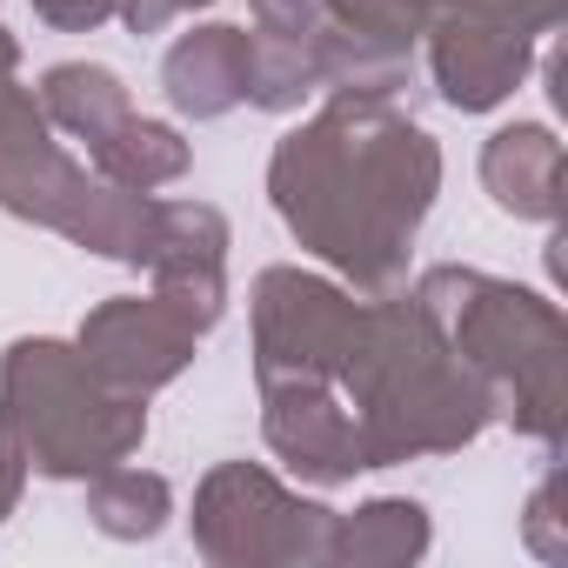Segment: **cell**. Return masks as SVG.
I'll return each mask as SVG.
<instances>
[{
  "label": "cell",
  "mask_w": 568,
  "mask_h": 568,
  "mask_svg": "<svg viewBox=\"0 0 568 568\" xmlns=\"http://www.w3.org/2000/svg\"><path fill=\"white\" fill-rule=\"evenodd\" d=\"M442 194V148L395 101L328 94L315 121L281 134L267 154V201L315 261L348 288L395 295L408 281L415 234Z\"/></svg>",
  "instance_id": "6da1fadb"
},
{
  "label": "cell",
  "mask_w": 568,
  "mask_h": 568,
  "mask_svg": "<svg viewBox=\"0 0 568 568\" xmlns=\"http://www.w3.org/2000/svg\"><path fill=\"white\" fill-rule=\"evenodd\" d=\"M335 388L355 408L368 468H395L415 455H455V448L481 442L495 422L488 388L455 362V348L408 302V288L362 302L355 342L335 368Z\"/></svg>",
  "instance_id": "7a4b0ae2"
},
{
  "label": "cell",
  "mask_w": 568,
  "mask_h": 568,
  "mask_svg": "<svg viewBox=\"0 0 568 568\" xmlns=\"http://www.w3.org/2000/svg\"><path fill=\"white\" fill-rule=\"evenodd\" d=\"M408 302L442 328L455 362L488 388L495 422H515L528 442L561 448L568 435V322L548 295L515 288L481 267H428Z\"/></svg>",
  "instance_id": "3957f363"
},
{
  "label": "cell",
  "mask_w": 568,
  "mask_h": 568,
  "mask_svg": "<svg viewBox=\"0 0 568 568\" xmlns=\"http://www.w3.org/2000/svg\"><path fill=\"white\" fill-rule=\"evenodd\" d=\"M0 435L28 475L94 481L148 442V395L108 388L74 342L21 335L0 355Z\"/></svg>",
  "instance_id": "277c9868"
},
{
  "label": "cell",
  "mask_w": 568,
  "mask_h": 568,
  "mask_svg": "<svg viewBox=\"0 0 568 568\" xmlns=\"http://www.w3.org/2000/svg\"><path fill=\"white\" fill-rule=\"evenodd\" d=\"M187 528L214 568H315L328 561L335 508L295 495L261 462H214L194 488Z\"/></svg>",
  "instance_id": "5b68a950"
},
{
  "label": "cell",
  "mask_w": 568,
  "mask_h": 568,
  "mask_svg": "<svg viewBox=\"0 0 568 568\" xmlns=\"http://www.w3.org/2000/svg\"><path fill=\"white\" fill-rule=\"evenodd\" d=\"M254 382H335L362 302L355 288L308 267H261L254 274Z\"/></svg>",
  "instance_id": "8992f818"
},
{
  "label": "cell",
  "mask_w": 568,
  "mask_h": 568,
  "mask_svg": "<svg viewBox=\"0 0 568 568\" xmlns=\"http://www.w3.org/2000/svg\"><path fill=\"white\" fill-rule=\"evenodd\" d=\"M81 362L108 382V388H128V395H154L168 382H181V368L194 362L201 348V328L168 302V295H114L101 302L81 335H74Z\"/></svg>",
  "instance_id": "52a82bcc"
},
{
  "label": "cell",
  "mask_w": 568,
  "mask_h": 568,
  "mask_svg": "<svg viewBox=\"0 0 568 568\" xmlns=\"http://www.w3.org/2000/svg\"><path fill=\"white\" fill-rule=\"evenodd\" d=\"M261 435L315 488H342V481L368 475L355 415H348L335 382H267L261 388Z\"/></svg>",
  "instance_id": "ba28073f"
},
{
  "label": "cell",
  "mask_w": 568,
  "mask_h": 568,
  "mask_svg": "<svg viewBox=\"0 0 568 568\" xmlns=\"http://www.w3.org/2000/svg\"><path fill=\"white\" fill-rule=\"evenodd\" d=\"M428 74L455 114H495L535 68V41L481 21V14H442L428 21Z\"/></svg>",
  "instance_id": "9c48e42d"
},
{
  "label": "cell",
  "mask_w": 568,
  "mask_h": 568,
  "mask_svg": "<svg viewBox=\"0 0 568 568\" xmlns=\"http://www.w3.org/2000/svg\"><path fill=\"white\" fill-rule=\"evenodd\" d=\"M161 88H168V108L187 121L234 114L247 101V28H227V21L187 28L161 61Z\"/></svg>",
  "instance_id": "30bf717a"
},
{
  "label": "cell",
  "mask_w": 568,
  "mask_h": 568,
  "mask_svg": "<svg viewBox=\"0 0 568 568\" xmlns=\"http://www.w3.org/2000/svg\"><path fill=\"white\" fill-rule=\"evenodd\" d=\"M481 187L515 221H561V141L541 121H508L481 148Z\"/></svg>",
  "instance_id": "8fae6325"
},
{
  "label": "cell",
  "mask_w": 568,
  "mask_h": 568,
  "mask_svg": "<svg viewBox=\"0 0 568 568\" xmlns=\"http://www.w3.org/2000/svg\"><path fill=\"white\" fill-rule=\"evenodd\" d=\"M435 541V521L408 495H375L355 515H335L328 528V561L335 568H408Z\"/></svg>",
  "instance_id": "7c38bea8"
},
{
  "label": "cell",
  "mask_w": 568,
  "mask_h": 568,
  "mask_svg": "<svg viewBox=\"0 0 568 568\" xmlns=\"http://www.w3.org/2000/svg\"><path fill=\"white\" fill-rule=\"evenodd\" d=\"M148 281H227V214L214 201H154Z\"/></svg>",
  "instance_id": "4fadbf2b"
},
{
  "label": "cell",
  "mask_w": 568,
  "mask_h": 568,
  "mask_svg": "<svg viewBox=\"0 0 568 568\" xmlns=\"http://www.w3.org/2000/svg\"><path fill=\"white\" fill-rule=\"evenodd\" d=\"M94 181H101V174H88L74 154H61L54 141H41V148H28L21 161L0 168V207H8L14 221H34V227L68 234V227L81 221Z\"/></svg>",
  "instance_id": "5bb4252c"
},
{
  "label": "cell",
  "mask_w": 568,
  "mask_h": 568,
  "mask_svg": "<svg viewBox=\"0 0 568 568\" xmlns=\"http://www.w3.org/2000/svg\"><path fill=\"white\" fill-rule=\"evenodd\" d=\"M315 48V74H322V94H348V101H395L415 74V48H395V41H375V34H355L342 21H322L308 34Z\"/></svg>",
  "instance_id": "9a60e30c"
},
{
  "label": "cell",
  "mask_w": 568,
  "mask_h": 568,
  "mask_svg": "<svg viewBox=\"0 0 568 568\" xmlns=\"http://www.w3.org/2000/svg\"><path fill=\"white\" fill-rule=\"evenodd\" d=\"M34 101H41L48 128H61V134H74V141H88V148H94L108 128H121V121L134 114L128 81H121L114 68H101V61H54V68L41 74Z\"/></svg>",
  "instance_id": "2e32d148"
},
{
  "label": "cell",
  "mask_w": 568,
  "mask_h": 568,
  "mask_svg": "<svg viewBox=\"0 0 568 568\" xmlns=\"http://www.w3.org/2000/svg\"><path fill=\"white\" fill-rule=\"evenodd\" d=\"M94 174L114 181V187H134V194H154L168 181H181L194 168V148L181 141V128L168 121H148V114H128L121 128H108L94 148H88Z\"/></svg>",
  "instance_id": "e0dca14e"
},
{
  "label": "cell",
  "mask_w": 568,
  "mask_h": 568,
  "mask_svg": "<svg viewBox=\"0 0 568 568\" xmlns=\"http://www.w3.org/2000/svg\"><path fill=\"white\" fill-rule=\"evenodd\" d=\"M174 515V488L154 475V468H108L88 481V521L108 535V541H154Z\"/></svg>",
  "instance_id": "ac0fdd59"
},
{
  "label": "cell",
  "mask_w": 568,
  "mask_h": 568,
  "mask_svg": "<svg viewBox=\"0 0 568 568\" xmlns=\"http://www.w3.org/2000/svg\"><path fill=\"white\" fill-rule=\"evenodd\" d=\"M308 94H322L315 48L288 34H247V108L261 114H295Z\"/></svg>",
  "instance_id": "d6986e66"
},
{
  "label": "cell",
  "mask_w": 568,
  "mask_h": 568,
  "mask_svg": "<svg viewBox=\"0 0 568 568\" xmlns=\"http://www.w3.org/2000/svg\"><path fill=\"white\" fill-rule=\"evenodd\" d=\"M328 21L355 28V34H375V41H395V48H415L435 21L428 0H328Z\"/></svg>",
  "instance_id": "ffe728a7"
},
{
  "label": "cell",
  "mask_w": 568,
  "mask_h": 568,
  "mask_svg": "<svg viewBox=\"0 0 568 568\" xmlns=\"http://www.w3.org/2000/svg\"><path fill=\"white\" fill-rule=\"evenodd\" d=\"M41 141H54V128H48L34 88H21L14 74H0V168L21 161V154L41 148Z\"/></svg>",
  "instance_id": "44dd1931"
},
{
  "label": "cell",
  "mask_w": 568,
  "mask_h": 568,
  "mask_svg": "<svg viewBox=\"0 0 568 568\" xmlns=\"http://www.w3.org/2000/svg\"><path fill=\"white\" fill-rule=\"evenodd\" d=\"M435 8V21L442 14H481V21H501V28H515V34H555L561 28V8L568 0H428Z\"/></svg>",
  "instance_id": "7402d4cb"
},
{
  "label": "cell",
  "mask_w": 568,
  "mask_h": 568,
  "mask_svg": "<svg viewBox=\"0 0 568 568\" xmlns=\"http://www.w3.org/2000/svg\"><path fill=\"white\" fill-rule=\"evenodd\" d=\"M521 535H528V548H535L541 561H568V515H561V468H548V475H541V488L528 495V508H521Z\"/></svg>",
  "instance_id": "603a6c76"
},
{
  "label": "cell",
  "mask_w": 568,
  "mask_h": 568,
  "mask_svg": "<svg viewBox=\"0 0 568 568\" xmlns=\"http://www.w3.org/2000/svg\"><path fill=\"white\" fill-rule=\"evenodd\" d=\"M247 14H254V34L308 41V34L328 21V0H247Z\"/></svg>",
  "instance_id": "cb8c5ba5"
},
{
  "label": "cell",
  "mask_w": 568,
  "mask_h": 568,
  "mask_svg": "<svg viewBox=\"0 0 568 568\" xmlns=\"http://www.w3.org/2000/svg\"><path fill=\"white\" fill-rule=\"evenodd\" d=\"M34 21H48L54 34H94L101 21H114V0H34Z\"/></svg>",
  "instance_id": "d4e9b609"
},
{
  "label": "cell",
  "mask_w": 568,
  "mask_h": 568,
  "mask_svg": "<svg viewBox=\"0 0 568 568\" xmlns=\"http://www.w3.org/2000/svg\"><path fill=\"white\" fill-rule=\"evenodd\" d=\"M201 8H214V0H114V14H121L134 34H161L168 21H181V14H201Z\"/></svg>",
  "instance_id": "484cf974"
},
{
  "label": "cell",
  "mask_w": 568,
  "mask_h": 568,
  "mask_svg": "<svg viewBox=\"0 0 568 568\" xmlns=\"http://www.w3.org/2000/svg\"><path fill=\"white\" fill-rule=\"evenodd\" d=\"M21 488H28V462L14 455L8 435H0V528H8V515L21 508Z\"/></svg>",
  "instance_id": "4316f807"
},
{
  "label": "cell",
  "mask_w": 568,
  "mask_h": 568,
  "mask_svg": "<svg viewBox=\"0 0 568 568\" xmlns=\"http://www.w3.org/2000/svg\"><path fill=\"white\" fill-rule=\"evenodd\" d=\"M0 74H21V41L0 28Z\"/></svg>",
  "instance_id": "83f0119b"
}]
</instances>
